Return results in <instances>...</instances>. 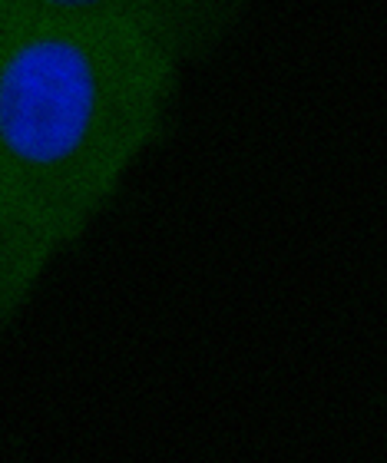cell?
Here are the masks:
<instances>
[{"mask_svg": "<svg viewBox=\"0 0 387 463\" xmlns=\"http://www.w3.org/2000/svg\"><path fill=\"white\" fill-rule=\"evenodd\" d=\"M24 7L103 20L149 40L179 67H193L235 37L249 0H24Z\"/></svg>", "mask_w": 387, "mask_h": 463, "instance_id": "cell-2", "label": "cell"}, {"mask_svg": "<svg viewBox=\"0 0 387 463\" xmlns=\"http://www.w3.org/2000/svg\"><path fill=\"white\" fill-rule=\"evenodd\" d=\"M24 10H27L24 7V0H0V37L17 24Z\"/></svg>", "mask_w": 387, "mask_h": 463, "instance_id": "cell-4", "label": "cell"}, {"mask_svg": "<svg viewBox=\"0 0 387 463\" xmlns=\"http://www.w3.org/2000/svg\"><path fill=\"white\" fill-rule=\"evenodd\" d=\"M63 251H70L63 239L0 179V338L20 321Z\"/></svg>", "mask_w": 387, "mask_h": 463, "instance_id": "cell-3", "label": "cell"}, {"mask_svg": "<svg viewBox=\"0 0 387 463\" xmlns=\"http://www.w3.org/2000/svg\"><path fill=\"white\" fill-rule=\"evenodd\" d=\"M183 70L103 20L24 10L0 37V179L67 249L163 146Z\"/></svg>", "mask_w": 387, "mask_h": 463, "instance_id": "cell-1", "label": "cell"}]
</instances>
